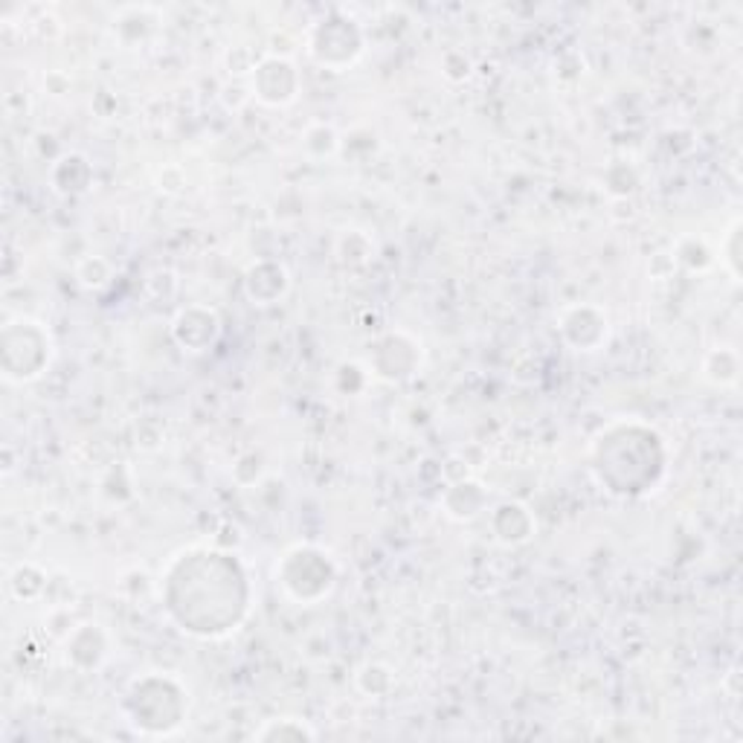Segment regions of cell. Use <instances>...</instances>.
Listing matches in <instances>:
<instances>
[{
	"mask_svg": "<svg viewBox=\"0 0 743 743\" xmlns=\"http://www.w3.org/2000/svg\"><path fill=\"white\" fill-rule=\"evenodd\" d=\"M76 279H79V285L90 287V291H99V287H105L111 282V265L105 259H99V256L85 259L79 268H76Z\"/></svg>",
	"mask_w": 743,
	"mask_h": 743,
	"instance_id": "obj_13",
	"label": "cell"
},
{
	"mask_svg": "<svg viewBox=\"0 0 743 743\" xmlns=\"http://www.w3.org/2000/svg\"><path fill=\"white\" fill-rule=\"evenodd\" d=\"M277 578L282 590L299 604H313L325 599L334 587V564L323 549L317 547H294L287 549L282 564L277 566Z\"/></svg>",
	"mask_w": 743,
	"mask_h": 743,
	"instance_id": "obj_1",
	"label": "cell"
},
{
	"mask_svg": "<svg viewBox=\"0 0 743 743\" xmlns=\"http://www.w3.org/2000/svg\"><path fill=\"white\" fill-rule=\"evenodd\" d=\"M152 697L154 694L149 689L145 677L131 682V689L126 694L128 723L134 726L140 734H171L183 723V717H187V691L180 689V682L175 680V686L163 694V700Z\"/></svg>",
	"mask_w": 743,
	"mask_h": 743,
	"instance_id": "obj_2",
	"label": "cell"
},
{
	"mask_svg": "<svg viewBox=\"0 0 743 743\" xmlns=\"http://www.w3.org/2000/svg\"><path fill=\"white\" fill-rule=\"evenodd\" d=\"M244 287H247V296L253 299V305H273L287 294L291 279H287V270L279 261H259V265H253L247 270Z\"/></svg>",
	"mask_w": 743,
	"mask_h": 743,
	"instance_id": "obj_7",
	"label": "cell"
},
{
	"mask_svg": "<svg viewBox=\"0 0 743 743\" xmlns=\"http://www.w3.org/2000/svg\"><path fill=\"white\" fill-rule=\"evenodd\" d=\"M253 90H256V97L265 105H273V108L291 105L296 99V90H299L296 67L287 59H279V55L261 59L256 64V71H253Z\"/></svg>",
	"mask_w": 743,
	"mask_h": 743,
	"instance_id": "obj_4",
	"label": "cell"
},
{
	"mask_svg": "<svg viewBox=\"0 0 743 743\" xmlns=\"http://www.w3.org/2000/svg\"><path fill=\"white\" fill-rule=\"evenodd\" d=\"M448 497H459V500H462V505H457V509H453V514H450L453 520H474L476 514L483 511L485 494L479 491V485L476 483L450 485Z\"/></svg>",
	"mask_w": 743,
	"mask_h": 743,
	"instance_id": "obj_11",
	"label": "cell"
},
{
	"mask_svg": "<svg viewBox=\"0 0 743 743\" xmlns=\"http://www.w3.org/2000/svg\"><path fill=\"white\" fill-rule=\"evenodd\" d=\"M171 337L178 343L183 351H192V355H201V351H209L221 337V320L213 308H201V305H192V308H183V311L175 317L171 323Z\"/></svg>",
	"mask_w": 743,
	"mask_h": 743,
	"instance_id": "obj_5",
	"label": "cell"
},
{
	"mask_svg": "<svg viewBox=\"0 0 743 743\" xmlns=\"http://www.w3.org/2000/svg\"><path fill=\"white\" fill-rule=\"evenodd\" d=\"M253 741H317V729H313L308 720H303V717H273V720H265V723L253 732Z\"/></svg>",
	"mask_w": 743,
	"mask_h": 743,
	"instance_id": "obj_9",
	"label": "cell"
},
{
	"mask_svg": "<svg viewBox=\"0 0 743 743\" xmlns=\"http://www.w3.org/2000/svg\"><path fill=\"white\" fill-rule=\"evenodd\" d=\"M59 166H64L67 169V180H64L62 187H55L59 192H64V195H71V192H85L90 183V166L85 157H79V154H71V157H62L59 161Z\"/></svg>",
	"mask_w": 743,
	"mask_h": 743,
	"instance_id": "obj_12",
	"label": "cell"
},
{
	"mask_svg": "<svg viewBox=\"0 0 743 743\" xmlns=\"http://www.w3.org/2000/svg\"><path fill=\"white\" fill-rule=\"evenodd\" d=\"M561 334L575 351H595L601 349L610 337L607 313L595 305H575L566 308L561 317Z\"/></svg>",
	"mask_w": 743,
	"mask_h": 743,
	"instance_id": "obj_6",
	"label": "cell"
},
{
	"mask_svg": "<svg viewBox=\"0 0 743 743\" xmlns=\"http://www.w3.org/2000/svg\"><path fill=\"white\" fill-rule=\"evenodd\" d=\"M384 671H386L384 665H367V668H363V671H360V677H358L360 689L367 691V694H372V697H381V694H386V691L377 686V680H381V674Z\"/></svg>",
	"mask_w": 743,
	"mask_h": 743,
	"instance_id": "obj_14",
	"label": "cell"
},
{
	"mask_svg": "<svg viewBox=\"0 0 743 743\" xmlns=\"http://www.w3.org/2000/svg\"><path fill=\"white\" fill-rule=\"evenodd\" d=\"M363 50V36L351 21L329 18L311 33V55L325 67H346Z\"/></svg>",
	"mask_w": 743,
	"mask_h": 743,
	"instance_id": "obj_3",
	"label": "cell"
},
{
	"mask_svg": "<svg viewBox=\"0 0 743 743\" xmlns=\"http://www.w3.org/2000/svg\"><path fill=\"white\" fill-rule=\"evenodd\" d=\"M535 531V520L528 514L526 505H517V502H505L500 509L494 511V535L502 543H526Z\"/></svg>",
	"mask_w": 743,
	"mask_h": 743,
	"instance_id": "obj_8",
	"label": "cell"
},
{
	"mask_svg": "<svg viewBox=\"0 0 743 743\" xmlns=\"http://www.w3.org/2000/svg\"><path fill=\"white\" fill-rule=\"evenodd\" d=\"M108 656V636L102 633L93 642V645H85V636L79 633V627L73 630L71 639H67V659H71L79 671H93L99 665L105 663Z\"/></svg>",
	"mask_w": 743,
	"mask_h": 743,
	"instance_id": "obj_10",
	"label": "cell"
}]
</instances>
